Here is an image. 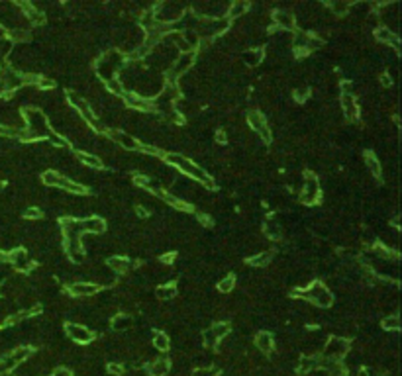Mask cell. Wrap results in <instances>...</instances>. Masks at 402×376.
<instances>
[{
    "label": "cell",
    "mask_w": 402,
    "mask_h": 376,
    "mask_svg": "<svg viewBox=\"0 0 402 376\" xmlns=\"http://www.w3.org/2000/svg\"><path fill=\"white\" fill-rule=\"evenodd\" d=\"M163 159L167 161V164L175 166L177 170H181L183 174H187V176L192 178V180L200 182L202 186L214 188V178L210 176V172H206L200 164H196L192 159L185 157V155H181V153H165Z\"/></svg>",
    "instance_id": "1"
},
{
    "label": "cell",
    "mask_w": 402,
    "mask_h": 376,
    "mask_svg": "<svg viewBox=\"0 0 402 376\" xmlns=\"http://www.w3.org/2000/svg\"><path fill=\"white\" fill-rule=\"evenodd\" d=\"M124 63H126V55L120 53V51L110 49V51H106L104 55H100L96 59L95 63L96 74L102 76L104 82L110 80V78H116V72H120V69L124 67Z\"/></svg>",
    "instance_id": "2"
},
{
    "label": "cell",
    "mask_w": 402,
    "mask_h": 376,
    "mask_svg": "<svg viewBox=\"0 0 402 376\" xmlns=\"http://www.w3.org/2000/svg\"><path fill=\"white\" fill-rule=\"evenodd\" d=\"M294 296L308 300L310 304L318 306V308H330L333 304V294L330 292V288L322 282H312L306 288H300V290H294Z\"/></svg>",
    "instance_id": "3"
},
{
    "label": "cell",
    "mask_w": 402,
    "mask_h": 376,
    "mask_svg": "<svg viewBox=\"0 0 402 376\" xmlns=\"http://www.w3.org/2000/svg\"><path fill=\"white\" fill-rule=\"evenodd\" d=\"M22 118H24V128L28 132H32L38 140L42 138H48L51 128H49V122L46 114L38 108H24L22 110Z\"/></svg>",
    "instance_id": "4"
},
{
    "label": "cell",
    "mask_w": 402,
    "mask_h": 376,
    "mask_svg": "<svg viewBox=\"0 0 402 376\" xmlns=\"http://www.w3.org/2000/svg\"><path fill=\"white\" fill-rule=\"evenodd\" d=\"M349 349H351V345H349V341L345 337L331 335L330 339L324 343V347L320 351V356H324L328 360H341L343 362V358L349 352Z\"/></svg>",
    "instance_id": "5"
},
{
    "label": "cell",
    "mask_w": 402,
    "mask_h": 376,
    "mask_svg": "<svg viewBox=\"0 0 402 376\" xmlns=\"http://www.w3.org/2000/svg\"><path fill=\"white\" fill-rule=\"evenodd\" d=\"M196 61V51L190 53H179L175 57V61L171 63V69L167 72V84H177V78H181L183 74H187L192 65Z\"/></svg>",
    "instance_id": "6"
},
{
    "label": "cell",
    "mask_w": 402,
    "mask_h": 376,
    "mask_svg": "<svg viewBox=\"0 0 402 376\" xmlns=\"http://www.w3.org/2000/svg\"><path fill=\"white\" fill-rule=\"evenodd\" d=\"M320 194H322V190H320V180H318V176H316L314 172H306V174H304V182H302V190H300V196H298L300 204H306V206L318 204Z\"/></svg>",
    "instance_id": "7"
},
{
    "label": "cell",
    "mask_w": 402,
    "mask_h": 376,
    "mask_svg": "<svg viewBox=\"0 0 402 376\" xmlns=\"http://www.w3.org/2000/svg\"><path fill=\"white\" fill-rule=\"evenodd\" d=\"M245 118H247V126H249V128L259 136L263 143H271V141H273L271 128L267 126V120H265V116L261 114L259 110H249Z\"/></svg>",
    "instance_id": "8"
},
{
    "label": "cell",
    "mask_w": 402,
    "mask_h": 376,
    "mask_svg": "<svg viewBox=\"0 0 402 376\" xmlns=\"http://www.w3.org/2000/svg\"><path fill=\"white\" fill-rule=\"evenodd\" d=\"M65 333H67V337L71 341L79 343V345H89V343L95 341L96 337V333L91 328H87L83 324H75V322H67L65 324Z\"/></svg>",
    "instance_id": "9"
},
{
    "label": "cell",
    "mask_w": 402,
    "mask_h": 376,
    "mask_svg": "<svg viewBox=\"0 0 402 376\" xmlns=\"http://www.w3.org/2000/svg\"><path fill=\"white\" fill-rule=\"evenodd\" d=\"M102 288L93 280H73L67 282V294L73 298H91L98 294Z\"/></svg>",
    "instance_id": "10"
},
{
    "label": "cell",
    "mask_w": 402,
    "mask_h": 376,
    "mask_svg": "<svg viewBox=\"0 0 402 376\" xmlns=\"http://www.w3.org/2000/svg\"><path fill=\"white\" fill-rule=\"evenodd\" d=\"M124 104L130 108V110H138V112H155V104L151 98H145L142 94L138 92H130L126 90L124 96H122Z\"/></svg>",
    "instance_id": "11"
},
{
    "label": "cell",
    "mask_w": 402,
    "mask_h": 376,
    "mask_svg": "<svg viewBox=\"0 0 402 376\" xmlns=\"http://www.w3.org/2000/svg\"><path fill=\"white\" fill-rule=\"evenodd\" d=\"M104 136H106V138H108L110 141L118 143L120 147H124L126 151H140V141L136 140L134 136H130V134L122 132V130H116V128H108Z\"/></svg>",
    "instance_id": "12"
},
{
    "label": "cell",
    "mask_w": 402,
    "mask_h": 376,
    "mask_svg": "<svg viewBox=\"0 0 402 376\" xmlns=\"http://www.w3.org/2000/svg\"><path fill=\"white\" fill-rule=\"evenodd\" d=\"M67 98H69V104L73 106V110H77L85 122H89L93 126L96 122V114L93 112V106L89 104V100H85L83 96H79L77 92H69Z\"/></svg>",
    "instance_id": "13"
},
{
    "label": "cell",
    "mask_w": 402,
    "mask_h": 376,
    "mask_svg": "<svg viewBox=\"0 0 402 376\" xmlns=\"http://www.w3.org/2000/svg\"><path fill=\"white\" fill-rule=\"evenodd\" d=\"M8 262L20 272H30L36 266V262L28 257V251L22 249V247H16V249L8 251Z\"/></svg>",
    "instance_id": "14"
},
{
    "label": "cell",
    "mask_w": 402,
    "mask_h": 376,
    "mask_svg": "<svg viewBox=\"0 0 402 376\" xmlns=\"http://www.w3.org/2000/svg\"><path fill=\"white\" fill-rule=\"evenodd\" d=\"M81 224V232L83 235L91 234V235H100L106 232V220L100 218V216H89V218H83L79 220Z\"/></svg>",
    "instance_id": "15"
},
{
    "label": "cell",
    "mask_w": 402,
    "mask_h": 376,
    "mask_svg": "<svg viewBox=\"0 0 402 376\" xmlns=\"http://www.w3.org/2000/svg\"><path fill=\"white\" fill-rule=\"evenodd\" d=\"M339 106L343 110V116L349 122L359 120V104H357L355 94H339Z\"/></svg>",
    "instance_id": "16"
},
{
    "label": "cell",
    "mask_w": 402,
    "mask_h": 376,
    "mask_svg": "<svg viewBox=\"0 0 402 376\" xmlns=\"http://www.w3.org/2000/svg\"><path fill=\"white\" fill-rule=\"evenodd\" d=\"M273 24L277 26V30L294 32V28H296V18H294V14L288 12V10H277V12H273Z\"/></svg>",
    "instance_id": "17"
},
{
    "label": "cell",
    "mask_w": 402,
    "mask_h": 376,
    "mask_svg": "<svg viewBox=\"0 0 402 376\" xmlns=\"http://www.w3.org/2000/svg\"><path fill=\"white\" fill-rule=\"evenodd\" d=\"M375 40L380 42V44H384V46L394 47L396 51H398V46H400V40H398L396 32H392V30L386 28V26H378L377 30H375Z\"/></svg>",
    "instance_id": "18"
},
{
    "label": "cell",
    "mask_w": 402,
    "mask_h": 376,
    "mask_svg": "<svg viewBox=\"0 0 402 376\" xmlns=\"http://www.w3.org/2000/svg\"><path fill=\"white\" fill-rule=\"evenodd\" d=\"M255 347L261 354H271L275 351V337L269 331H259L255 335Z\"/></svg>",
    "instance_id": "19"
},
{
    "label": "cell",
    "mask_w": 402,
    "mask_h": 376,
    "mask_svg": "<svg viewBox=\"0 0 402 376\" xmlns=\"http://www.w3.org/2000/svg\"><path fill=\"white\" fill-rule=\"evenodd\" d=\"M251 8V4L247 2V0H236V2H232L228 8H226V20L228 22H232V20H237V18H241V16H245L247 14V10Z\"/></svg>",
    "instance_id": "20"
},
{
    "label": "cell",
    "mask_w": 402,
    "mask_h": 376,
    "mask_svg": "<svg viewBox=\"0 0 402 376\" xmlns=\"http://www.w3.org/2000/svg\"><path fill=\"white\" fill-rule=\"evenodd\" d=\"M314 370H320V354H304V356H300L296 372L298 374H308V372H314Z\"/></svg>",
    "instance_id": "21"
},
{
    "label": "cell",
    "mask_w": 402,
    "mask_h": 376,
    "mask_svg": "<svg viewBox=\"0 0 402 376\" xmlns=\"http://www.w3.org/2000/svg\"><path fill=\"white\" fill-rule=\"evenodd\" d=\"M106 266H108V268H110L114 274H126V272H130V270H132L134 262H132L130 258L114 255V257H110L108 260H106Z\"/></svg>",
    "instance_id": "22"
},
{
    "label": "cell",
    "mask_w": 402,
    "mask_h": 376,
    "mask_svg": "<svg viewBox=\"0 0 402 376\" xmlns=\"http://www.w3.org/2000/svg\"><path fill=\"white\" fill-rule=\"evenodd\" d=\"M169 370H171L169 358H153V360L147 362V366H145L147 376H167Z\"/></svg>",
    "instance_id": "23"
},
{
    "label": "cell",
    "mask_w": 402,
    "mask_h": 376,
    "mask_svg": "<svg viewBox=\"0 0 402 376\" xmlns=\"http://www.w3.org/2000/svg\"><path fill=\"white\" fill-rule=\"evenodd\" d=\"M75 157L85 164V166H89V168H95V170H102V168H104V161H102L98 155H95V153H89V151H75Z\"/></svg>",
    "instance_id": "24"
},
{
    "label": "cell",
    "mask_w": 402,
    "mask_h": 376,
    "mask_svg": "<svg viewBox=\"0 0 402 376\" xmlns=\"http://www.w3.org/2000/svg\"><path fill=\"white\" fill-rule=\"evenodd\" d=\"M57 188H61V190H67V192H73V194H77V196H85V194H89V188H85L83 184H79V182H75L71 178H67V176H59V180H57Z\"/></svg>",
    "instance_id": "25"
},
{
    "label": "cell",
    "mask_w": 402,
    "mask_h": 376,
    "mask_svg": "<svg viewBox=\"0 0 402 376\" xmlns=\"http://www.w3.org/2000/svg\"><path fill=\"white\" fill-rule=\"evenodd\" d=\"M110 326L116 331H124V329H130L134 326V318L130 314H116L112 320H110Z\"/></svg>",
    "instance_id": "26"
},
{
    "label": "cell",
    "mask_w": 402,
    "mask_h": 376,
    "mask_svg": "<svg viewBox=\"0 0 402 376\" xmlns=\"http://www.w3.org/2000/svg\"><path fill=\"white\" fill-rule=\"evenodd\" d=\"M263 57H265L263 47H253V49H247V51L243 53V61H245L249 67H257L261 61H263Z\"/></svg>",
    "instance_id": "27"
},
{
    "label": "cell",
    "mask_w": 402,
    "mask_h": 376,
    "mask_svg": "<svg viewBox=\"0 0 402 376\" xmlns=\"http://www.w3.org/2000/svg\"><path fill=\"white\" fill-rule=\"evenodd\" d=\"M155 296L159 298V300H173V298H177V284H173V282H167V284H161V286H157V290H155Z\"/></svg>",
    "instance_id": "28"
},
{
    "label": "cell",
    "mask_w": 402,
    "mask_h": 376,
    "mask_svg": "<svg viewBox=\"0 0 402 376\" xmlns=\"http://www.w3.org/2000/svg\"><path fill=\"white\" fill-rule=\"evenodd\" d=\"M271 258H273V251H261L251 258H247V264L253 268H263V266H269Z\"/></svg>",
    "instance_id": "29"
},
{
    "label": "cell",
    "mask_w": 402,
    "mask_h": 376,
    "mask_svg": "<svg viewBox=\"0 0 402 376\" xmlns=\"http://www.w3.org/2000/svg\"><path fill=\"white\" fill-rule=\"evenodd\" d=\"M10 354H12V358L18 362V366L20 364H24V362H28L30 360V356H32V347L30 345H18V347H14L12 351H10Z\"/></svg>",
    "instance_id": "30"
},
{
    "label": "cell",
    "mask_w": 402,
    "mask_h": 376,
    "mask_svg": "<svg viewBox=\"0 0 402 376\" xmlns=\"http://www.w3.org/2000/svg\"><path fill=\"white\" fill-rule=\"evenodd\" d=\"M151 343H153V347H155L157 351H161V352H167L171 349V339H169V335H167L165 331H155Z\"/></svg>",
    "instance_id": "31"
},
{
    "label": "cell",
    "mask_w": 402,
    "mask_h": 376,
    "mask_svg": "<svg viewBox=\"0 0 402 376\" xmlns=\"http://www.w3.org/2000/svg\"><path fill=\"white\" fill-rule=\"evenodd\" d=\"M16 368H18V362L12 358L10 352H6V354L0 356V376L10 374V372H14Z\"/></svg>",
    "instance_id": "32"
},
{
    "label": "cell",
    "mask_w": 402,
    "mask_h": 376,
    "mask_svg": "<svg viewBox=\"0 0 402 376\" xmlns=\"http://www.w3.org/2000/svg\"><path fill=\"white\" fill-rule=\"evenodd\" d=\"M380 328L384 329V331H398L400 329V318H398V314H390V316H386V318H382L380 320Z\"/></svg>",
    "instance_id": "33"
},
{
    "label": "cell",
    "mask_w": 402,
    "mask_h": 376,
    "mask_svg": "<svg viewBox=\"0 0 402 376\" xmlns=\"http://www.w3.org/2000/svg\"><path fill=\"white\" fill-rule=\"evenodd\" d=\"M104 86H106V90L110 94H114V96H118V98H122L124 96V92H126V86H124V82L120 80L118 76L116 78H110V80H106L104 82Z\"/></svg>",
    "instance_id": "34"
},
{
    "label": "cell",
    "mask_w": 402,
    "mask_h": 376,
    "mask_svg": "<svg viewBox=\"0 0 402 376\" xmlns=\"http://www.w3.org/2000/svg\"><path fill=\"white\" fill-rule=\"evenodd\" d=\"M230 329H232V326L228 324V322H214L212 328H210V331H212V335L220 341V339H224V337H228L230 335Z\"/></svg>",
    "instance_id": "35"
},
{
    "label": "cell",
    "mask_w": 402,
    "mask_h": 376,
    "mask_svg": "<svg viewBox=\"0 0 402 376\" xmlns=\"http://www.w3.org/2000/svg\"><path fill=\"white\" fill-rule=\"evenodd\" d=\"M365 164H367V168H369V172L375 176V178H380V172H382V168H380V163H378V159L373 155V153H365Z\"/></svg>",
    "instance_id": "36"
},
{
    "label": "cell",
    "mask_w": 402,
    "mask_h": 376,
    "mask_svg": "<svg viewBox=\"0 0 402 376\" xmlns=\"http://www.w3.org/2000/svg\"><path fill=\"white\" fill-rule=\"evenodd\" d=\"M48 140L51 145H55V147H63V149H69L73 143L65 136H61V134H57V132H49Z\"/></svg>",
    "instance_id": "37"
},
{
    "label": "cell",
    "mask_w": 402,
    "mask_h": 376,
    "mask_svg": "<svg viewBox=\"0 0 402 376\" xmlns=\"http://www.w3.org/2000/svg\"><path fill=\"white\" fill-rule=\"evenodd\" d=\"M234 286H236V276H234V274H228V276H224L222 280L218 282V292H220V294H230V292L234 290Z\"/></svg>",
    "instance_id": "38"
},
{
    "label": "cell",
    "mask_w": 402,
    "mask_h": 376,
    "mask_svg": "<svg viewBox=\"0 0 402 376\" xmlns=\"http://www.w3.org/2000/svg\"><path fill=\"white\" fill-rule=\"evenodd\" d=\"M10 51H12V42L8 40L6 34H0V67H2L4 59L10 55Z\"/></svg>",
    "instance_id": "39"
},
{
    "label": "cell",
    "mask_w": 402,
    "mask_h": 376,
    "mask_svg": "<svg viewBox=\"0 0 402 376\" xmlns=\"http://www.w3.org/2000/svg\"><path fill=\"white\" fill-rule=\"evenodd\" d=\"M328 6H330V10L335 16H345V14L351 10V4H349V2H343V0H339V2H337V0H335V2H330Z\"/></svg>",
    "instance_id": "40"
},
{
    "label": "cell",
    "mask_w": 402,
    "mask_h": 376,
    "mask_svg": "<svg viewBox=\"0 0 402 376\" xmlns=\"http://www.w3.org/2000/svg\"><path fill=\"white\" fill-rule=\"evenodd\" d=\"M263 234L269 235L271 239H279V237H281V228L277 226V222H273V220H267V222H265V226H263Z\"/></svg>",
    "instance_id": "41"
},
{
    "label": "cell",
    "mask_w": 402,
    "mask_h": 376,
    "mask_svg": "<svg viewBox=\"0 0 402 376\" xmlns=\"http://www.w3.org/2000/svg\"><path fill=\"white\" fill-rule=\"evenodd\" d=\"M59 176H61V172H57V170H46V172L42 174V182L48 188H57Z\"/></svg>",
    "instance_id": "42"
},
{
    "label": "cell",
    "mask_w": 402,
    "mask_h": 376,
    "mask_svg": "<svg viewBox=\"0 0 402 376\" xmlns=\"http://www.w3.org/2000/svg\"><path fill=\"white\" fill-rule=\"evenodd\" d=\"M192 376H220L218 366H198L192 370Z\"/></svg>",
    "instance_id": "43"
},
{
    "label": "cell",
    "mask_w": 402,
    "mask_h": 376,
    "mask_svg": "<svg viewBox=\"0 0 402 376\" xmlns=\"http://www.w3.org/2000/svg\"><path fill=\"white\" fill-rule=\"evenodd\" d=\"M22 216H24V220H32V222H36V220H42L44 212L40 210V208H36V206H28V208L22 212Z\"/></svg>",
    "instance_id": "44"
},
{
    "label": "cell",
    "mask_w": 402,
    "mask_h": 376,
    "mask_svg": "<svg viewBox=\"0 0 402 376\" xmlns=\"http://www.w3.org/2000/svg\"><path fill=\"white\" fill-rule=\"evenodd\" d=\"M292 98H294L296 102H300V104L306 102L308 98H310V88H308V86H298V88L292 92Z\"/></svg>",
    "instance_id": "45"
},
{
    "label": "cell",
    "mask_w": 402,
    "mask_h": 376,
    "mask_svg": "<svg viewBox=\"0 0 402 376\" xmlns=\"http://www.w3.org/2000/svg\"><path fill=\"white\" fill-rule=\"evenodd\" d=\"M202 343H204V347H210V349L218 345V339L214 337L210 329H204V331H202Z\"/></svg>",
    "instance_id": "46"
},
{
    "label": "cell",
    "mask_w": 402,
    "mask_h": 376,
    "mask_svg": "<svg viewBox=\"0 0 402 376\" xmlns=\"http://www.w3.org/2000/svg\"><path fill=\"white\" fill-rule=\"evenodd\" d=\"M106 370H108V374L110 376H122L124 374V366L116 362V360H112V362H108L106 364Z\"/></svg>",
    "instance_id": "47"
},
{
    "label": "cell",
    "mask_w": 402,
    "mask_h": 376,
    "mask_svg": "<svg viewBox=\"0 0 402 376\" xmlns=\"http://www.w3.org/2000/svg\"><path fill=\"white\" fill-rule=\"evenodd\" d=\"M53 86H55V80L46 78V76H42V78H40V82H38V88H42V90H51Z\"/></svg>",
    "instance_id": "48"
},
{
    "label": "cell",
    "mask_w": 402,
    "mask_h": 376,
    "mask_svg": "<svg viewBox=\"0 0 402 376\" xmlns=\"http://www.w3.org/2000/svg\"><path fill=\"white\" fill-rule=\"evenodd\" d=\"M339 94H353V82L351 80H341L339 82Z\"/></svg>",
    "instance_id": "49"
},
{
    "label": "cell",
    "mask_w": 402,
    "mask_h": 376,
    "mask_svg": "<svg viewBox=\"0 0 402 376\" xmlns=\"http://www.w3.org/2000/svg\"><path fill=\"white\" fill-rule=\"evenodd\" d=\"M214 141L220 143V145H226V143H228V134H226L224 130H218V132L214 134Z\"/></svg>",
    "instance_id": "50"
},
{
    "label": "cell",
    "mask_w": 402,
    "mask_h": 376,
    "mask_svg": "<svg viewBox=\"0 0 402 376\" xmlns=\"http://www.w3.org/2000/svg\"><path fill=\"white\" fill-rule=\"evenodd\" d=\"M196 220H198V224H202V226H206V228H210L214 224L212 218H210L208 214H196Z\"/></svg>",
    "instance_id": "51"
},
{
    "label": "cell",
    "mask_w": 402,
    "mask_h": 376,
    "mask_svg": "<svg viewBox=\"0 0 402 376\" xmlns=\"http://www.w3.org/2000/svg\"><path fill=\"white\" fill-rule=\"evenodd\" d=\"M51 376H73V370L67 368V366H57V368L51 372Z\"/></svg>",
    "instance_id": "52"
},
{
    "label": "cell",
    "mask_w": 402,
    "mask_h": 376,
    "mask_svg": "<svg viewBox=\"0 0 402 376\" xmlns=\"http://www.w3.org/2000/svg\"><path fill=\"white\" fill-rule=\"evenodd\" d=\"M159 260H161L163 264H167V266H171V264H173V260H175V253H165V255H161V257H159Z\"/></svg>",
    "instance_id": "53"
},
{
    "label": "cell",
    "mask_w": 402,
    "mask_h": 376,
    "mask_svg": "<svg viewBox=\"0 0 402 376\" xmlns=\"http://www.w3.org/2000/svg\"><path fill=\"white\" fill-rule=\"evenodd\" d=\"M2 262H8V251H4L2 247H0V264Z\"/></svg>",
    "instance_id": "54"
},
{
    "label": "cell",
    "mask_w": 402,
    "mask_h": 376,
    "mask_svg": "<svg viewBox=\"0 0 402 376\" xmlns=\"http://www.w3.org/2000/svg\"><path fill=\"white\" fill-rule=\"evenodd\" d=\"M380 84H382V86H388V84H390V76H388V74H382V76H380Z\"/></svg>",
    "instance_id": "55"
},
{
    "label": "cell",
    "mask_w": 402,
    "mask_h": 376,
    "mask_svg": "<svg viewBox=\"0 0 402 376\" xmlns=\"http://www.w3.org/2000/svg\"><path fill=\"white\" fill-rule=\"evenodd\" d=\"M0 298H2V292H0Z\"/></svg>",
    "instance_id": "56"
}]
</instances>
